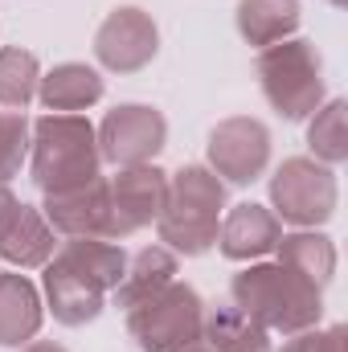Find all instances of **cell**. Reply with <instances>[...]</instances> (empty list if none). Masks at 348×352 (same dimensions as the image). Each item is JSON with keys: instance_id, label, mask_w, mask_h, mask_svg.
I'll use <instances>...</instances> for the list:
<instances>
[{"instance_id": "cell-1", "label": "cell", "mask_w": 348, "mask_h": 352, "mask_svg": "<svg viewBox=\"0 0 348 352\" xmlns=\"http://www.w3.org/2000/svg\"><path fill=\"white\" fill-rule=\"evenodd\" d=\"M230 303L259 320L270 336H295L324 320V291L283 263H246V270L230 278Z\"/></svg>"}, {"instance_id": "cell-2", "label": "cell", "mask_w": 348, "mask_h": 352, "mask_svg": "<svg viewBox=\"0 0 348 352\" xmlns=\"http://www.w3.org/2000/svg\"><path fill=\"white\" fill-rule=\"evenodd\" d=\"M29 176L41 197L87 188L102 176L98 135L87 115H41L29 127Z\"/></svg>"}, {"instance_id": "cell-3", "label": "cell", "mask_w": 348, "mask_h": 352, "mask_svg": "<svg viewBox=\"0 0 348 352\" xmlns=\"http://www.w3.org/2000/svg\"><path fill=\"white\" fill-rule=\"evenodd\" d=\"M221 213H226V184L217 176L205 164L176 168V173H168V201L156 221L160 246H168L173 254H184V258L213 250Z\"/></svg>"}, {"instance_id": "cell-4", "label": "cell", "mask_w": 348, "mask_h": 352, "mask_svg": "<svg viewBox=\"0 0 348 352\" xmlns=\"http://www.w3.org/2000/svg\"><path fill=\"white\" fill-rule=\"evenodd\" d=\"M254 74H259L262 98L270 102V111L287 123H303L324 98V58L316 50V41L307 37H287L279 45H266L259 50V62H254Z\"/></svg>"}, {"instance_id": "cell-5", "label": "cell", "mask_w": 348, "mask_h": 352, "mask_svg": "<svg viewBox=\"0 0 348 352\" xmlns=\"http://www.w3.org/2000/svg\"><path fill=\"white\" fill-rule=\"evenodd\" d=\"M270 213L295 230H320L336 217L340 205V180L336 168L312 160V156H287L270 180Z\"/></svg>"}, {"instance_id": "cell-6", "label": "cell", "mask_w": 348, "mask_h": 352, "mask_svg": "<svg viewBox=\"0 0 348 352\" xmlns=\"http://www.w3.org/2000/svg\"><path fill=\"white\" fill-rule=\"evenodd\" d=\"M205 299L188 283H168L156 299L127 311V336L140 352H184L201 344Z\"/></svg>"}, {"instance_id": "cell-7", "label": "cell", "mask_w": 348, "mask_h": 352, "mask_svg": "<svg viewBox=\"0 0 348 352\" xmlns=\"http://www.w3.org/2000/svg\"><path fill=\"white\" fill-rule=\"evenodd\" d=\"M94 135H98L102 164H115V168L156 164V156L168 144V119H164V111H156L148 102H119L102 115Z\"/></svg>"}, {"instance_id": "cell-8", "label": "cell", "mask_w": 348, "mask_h": 352, "mask_svg": "<svg viewBox=\"0 0 348 352\" xmlns=\"http://www.w3.org/2000/svg\"><path fill=\"white\" fill-rule=\"evenodd\" d=\"M205 168L221 184H254L270 168V127L254 115L221 119L205 140Z\"/></svg>"}, {"instance_id": "cell-9", "label": "cell", "mask_w": 348, "mask_h": 352, "mask_svg": "<svg viewBox=\"0 0 348 352\" xmlns=\"http://www.w3.org/2000/svg\"><path fill=\"white\" fill-rule=\"evenodd\" d=\"M160 54V29L148 8L119 4L94 29V62L107 74H140Z\"/></svg>"}, {"instance_id": "cell-10", "label": "cell", "mask_w": 348, "mask_h": 352, "mask_svg": "<svg viewBox=\"0 0 348 352\" xmlns=\"http://www.w3.org/2000/svg\"><path fill=\"white\" fill-rule=\"evenodd\" d=\"M168 201V173L160 164H135L115 168L107 180V205H111V242H123L148 226L160 221Z\"/></svg>"}, {"instance_id": "cell-11", "label": "cell", "mask_w": 348, "mask_h": 352, "mask_svg": "<svg viewBox=\"0 0 348 352\" xmlns=\"http://www.w3.org/2000/svg\"><path fill=\"white\" fill-rule=\"evenodd\" d=\"M279 238H283V221L270 213V205L238 201L221 213L217 250L230 263H262L266 254H274Z\"/></svg>"}, {"instance_id": "cell-12", "label": "cell", "mask_w": 348, "mask_h": 352, "mask_svg": "<svg viewBox=\"0 0 348 352\" xmlns=\"http://www.w3.org/2000/svg\"><path fill=\"white\" fill-rule=\"evenodd\" d=\"M41 291H45V311L62 328H87L90 320H98L102 307H107V291L94 287L74 266H66L58 254L41 266Z\"/></svg>"}, {"instance_id": "cell-13", "label": "cell", "mask_w": 348, "mask_h": 352, "mask_svg": "<svg viewBox=\"0 0 348 352\" xmlns=\"http://www.w3.org/2000/svg\"><path fill=\"white\" fill-rule=\"evenodd\" d=\"M45 221L58 238H111V205H107V176H98L87 188L45 197L41 205Z\"/></svg>"}, {"instance_id": "cell-14", "label": "cell", "mask_w": 348, "mask_h": 352, "mask_svg": "<svg viewBox=\"0 0 348 352\" xmlns=\"http://www.w3.org/2000/svg\"><path fill=\"white\" fill-rule=\"evenodd\" d=\"M45 324V299L21 270H0V349H25Z\"/></svg>"}, {"instance_id": "cell-15", "label": "cell", "mask_w": 348, "mask_h": 352, "mask_svg": "<svg viewBox=\"0 0 348 352\" xmlns=\"http://www.w3.org/2000/svg\"><path fill=\"white\" fill-rule=\"evenodd\" d=\"M102 94H107V78L87 62H58L37 82V102L50 115H83L94 102H102Z\"/></svg>"}, {"instance_id": "cell-16", "label": "cell", "mask_w": 348, "mask_h": 352, "mask_svg": "<svg viewBox=\"0 0 348 352\" xmlns=\"http://www.w3.org/2000/svg\"><path fill=\"white\" fill-rule=\"evenodd\" d=\"M176 270H180V263H176V254L168 246H144L140 254L127 258V270H123L119 287L111 291L115 295V307L127 316L131 307L156 299L168 283H176Z\"/></svg>"}, {"instance_id": "cell-17", "label": "cell", "mask_w": 348, "mask_h": 352, "mask_svg": "<svg viewBox=\"0 0 348 352\" xmlns=\"http://www.w3.org/2000/svg\"><path fill=\"white\" fill-rule=\"evenodd\" d=\"M54 250H58L54 226L45 221V213L37 205H25L21 201L8 234L0 238V258L12 266V270H41V266L54 258Z\"/></svg>"}, {"instance_id": "cell-18", "label": "cell", "mask_w": 348, "mask_h": 352, "mask_svg": "<svg viewBox=\"0 0 348 352\" xmlns=\"http://www.w3.org/2000/svg\"><path fill=\"white\" fill-rule=\"evenodd\" d=\"M299 21H303L299 0H238V8H234L238 37L254 50H266V45H279V41L295 37Z\"/></svg>"}, {"instance_id": "cell-19", "label": "cell", "mask_w": 348, "mask_h": 352, "mask_svg": "<svg viewBox=\"0 0 348 352\" xmlns=\"http://www.w3.org/2000/svg\"><path fill=\"white\" fill-rule=\"evenodd\" d=\"M201 344L209 352H270V332L234 303L205 307Z\"/></svg>"}, {"instance_id": "cell-20", "label": "cell", "mask_w": 348, "mask_h": 352, "mask_svg": "<svg viewBox=\"0 0 348 352\" xmlns=\"http://www.w3.org/2000/svg\"><path fill=\"white\" fill-rule=\"evenodd\" d=\"M54 254L66 266H74L78 274H87L107 295L119 287V278L127 270V250L119 242H111V238H66V242H58Z\"/></svg>"}, {"instance_id": "cell-21", "label": "cell", "mask_w": 348, "mask_h": 352, "mask_svg": "<svg viewBox=\"0 0 348 352\" xmlns=\"http://www.w3.org/2000/svg\"><path fill=\"white\" fill-rule=\"evenodd\" d=\"M274 263L291 266L295 274H303L307 283H316L320 291L332 283V274H336V242L324 234V230H291V234H283L279 238V246H274Z\"/></svg>"}, {"instance_id": "cell-22", "label": "cell", "mask_w": 348, "mask_h": 352, "mask_svg": "<svg viewBox=\"0 0 348 352\" xmlns=\"http://www.w3.org/2000/svg\"><path fill=\"white\" fill-rule=\"evenodd\" d=\"M345 98H324L312 115H307V148L312 160L340 168L348 160V127H345Z\"/></svg>"}, {"instance_id": "cell-23", "label": "cell", "mask_w": 348, "mask_h": 352, "mask_svg": "<svg viewBox=\"0 0 348 352\" xmlns=\"http://www.w3.org/2000/svg\"><path fill=\"white\" fill-rule=\"evenodd\" d=\"M37 82H41L37 54H29L21 45H4L0 50V107L4 111H25L37 98Z\"/></svg>"}, {"instance_id": "cell-24", "label": "cell", "mask_w": 348, "mask_h": 352, "mask_svg": "<svg viewBox=\"0 0 348 352\" xmlns=\"http://www.w3.org/2000/svg\"><path fill=\"white\" fill-rule=\"evenodd\" d=\"M29 119L25 111H0V184H8L12 176L29 164Z\"/></svg>"}, {"instance_id": "cell-25", "label": "cell", "mask_w": 348, "mask_h": 352, "mask_svg": "<svg viewBox=\"0 0 348 352\" xmlns=\"http://www.w3.org/2000/svg\"><path fill=\"white\" fill-rule=\"evenodd\" d=\"M287 344L283 352H345L348 328L345 324H332V328H307V332H295V336H283Z\"/></svg>"}, {"instance_id": "cell-26", "label": "cell", "mask_w": 348, "mask_h": 352, "mask_svg": "<svg viewBox=\"0 0 348 352\" xmlns=\"http://www.w3.org/2000/svg\"><path fill=\"white\" fill-rule=\"evenodd\" d=\"M17 209H21L17 192H12L8 184H0V238L8 234V226H12V217H17Z\"/></svg>"}, {"instance_id": "cell-27", "label": "cell", "mask_w": 348, "mask_h": 352, "mask_svg": "<svg viewBox=\"0 0 348 352\" xmlns=\"http://www.w3.org/2000/svg\"><path fill=\"white\" fill-rule=\"evenodd\" d=\"M17 352H70V349H62L58 340H29L25 349H17Z\"/></svg>"}, {"instance_id": "cell-28", "label": "cell", "mask_w": 348, "mask_h": 352, "mask_svg": "<svg viewBox=\"0 0 348 352\" xmlns=\"http://www.w3.org/2000/svg\"><path fill=\"white\" fill-rule=\"evenodd\" d=\"M184 352H209V349L205 344H193V349H184Z\"/></svg>"}, {"instance_id": "cell-29", "label": "cell", "mask_w": 348, "mask_h": 352, "mask_svg": "<svg viewBox=\"0 0 348 352\" xmlns=\"http://www.w3.org/2000/svg\"><path fill=\"white\" fill-rule=\"evenodd\" d=\"M328 4H332V8H345L348 0H328Z\"/></svg>"}]
</instances>
